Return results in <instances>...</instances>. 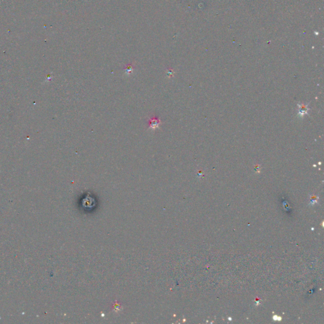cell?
I'll return each mask as SVG.
<instances>
[{"mask_svg": "<svg viewBox=\"0 0 324 324\" xmlns=\"http://www.w3.org/2000/svg\"><path fill=\"white\" fill-rule=\"evenodd\" d=\"M160 123H161L160 120H159L158 118H157V117H153V118L149 120V127L150 129H151L152 130H155L156 129L159 128V126Z\"/></svg>", "mask_w": 324, "mask_h": 324, "instance_id": "1", "label": "cell"}, {"mask_svg": "<svg viewBox=\"0 0 324 324\" xmlns=\"http://www.w3.org/2000/svg\"><path fill=\"white\" fill-rule=\"evenodd\" d=\"M299 106V115L303 116L304 115H305L308 113V111L309 108H308V105H306L304 104H299L298 105Z\"/></svg>", "mask_w": 324, "mask_h": 324, "instance_id": "2", "label": "cell"}, {"mask_svg": "<svg viewBox=\"0 0 324 324\" xmlns=\"http://www.w3.org/2000/svg\"><path fill=\"white\" fill-rule=\"evenodd\" d=\"M132 71H133V67L131 65H129V66L125 69V72L127 73V74H130L131 72H132Z\"/></svg>", "mask_w": 324, "mask_h": 324, "instance_id": "3", "label": "cell"}]
</instances>
